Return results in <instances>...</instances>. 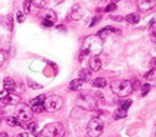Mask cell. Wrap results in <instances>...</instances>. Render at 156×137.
<instances>
[{"mask_svg":"<svg viewBox=\"0 0 156 137\" xmlns=\"http://www.w3.org/2000/svg\"><path fill=\"white\" fill-rule=\"evenodd\" d=\"M30 5H32V0H24V2H23V10H24V14H29V11H30Z\"/></svg>","mask_w":156,"mask_h":137,"instance_id":"cell-26","label":"cell"},{"mask_svg":"<svg viewBox=\"0 0 156 137\" xmlns=\"http://www.w3.org/2000/svg\"><path fill=\"white\" fill-rule=\"evenodd\" d=\"M144 78H145L146 80H149V81L156 80V69H155V68H152V69H150L149 72H146V73L144 74Z\"/></svg>","mask_w":156,"mask_h":137,"instance_id":"cell-22","label":"cell"},{"mask_svg":"<svg viewBox=\"0 0 156 137\" xmlns=\"http://www.w3.org/2000/svg\"><path fill=\"white\" fill-rule=\"evenodd\" d=\"M8 26H9V29H10V30L14 29V20H12V15H9V16H8Z\"/></svg>","mask_w":156,"mask_h":137,"instance_id":"cell-32","label":"cell"},{"mask_svg":"<svg viewBox=\"0 0 156 137\" xmlns=\"http://www.w3.org/2000/svg\"><path fill=\"white\" fill-rule=\"evenodd\" d=\"M90 77H91V73L87 69V68H84V69H82L79 72V78L78 79H81L82 81H89L90 80Z\"/></svg>","mask_w":156,"mask_h":137,"instance_id":"cell-20","label":"cell"},{"mask_svg":"<svg viewBox=\"0 0 156 137\" xmlns=\"http://www.w3.org/2000/svg\"><path fill=\"white\" fill-rule=\"evenodd\" d=\"M30 109H32V112H33V113H37V114H39V113L44 112V106H43V105L32 106V107H30Z\"/></svg>","mask_w":156,"mask_h":137,"instance_id":"cell-27","label":"cell"},{"mask_svg":"<svg viewBox=\"0 0 156 137\" xmlns=\"http://www.w3.org/2000/svg\"><path fill=\"white\" fill-rule=\"evenodd\" d=\"M0 137H8V135L5 132H2V133H0Z\"/></svg>","mask_w":156,"mask_h":137,"instance_id":"cell-41","label":"cell"},{"mask_svg":"<svg viewBox=\"0 0 156 137\" xmlns=\"http://www.w3.org/2000/svg\"><path fill=\"white\" fill-rule=\"evenodd\" d=\"M149 35H150V39L156 43V22H151L150 23V27H149Z\"/></svg>","mask_w":156,"mask_h":137,"instance_id":"cell-15","label":"cell"},{"mask_svg":"<svg viewBox=\"0 0 156 137\" xmlns=\"http://www.w3.org/2000/svg\"><path fill=\"white\" fill-rule=\"evenodd\" d=\"M118 2H121V0H111L112 4H116V3H118Z\"/></svg>","mask_w":156,"mask_h":137,"instance_id":"cell-43","label":"cell"},{"mask_svg":"<svg viewBox=\"0 0 156 137\" xmlns=\"http://www.w3.org/2000/svg\"><path fill=\"white\" fill-rule=\"evenodd\" d=\"M43 106H44V111H46L49 113H54L62 108V106H64V99L57 95H53V96H49L45 98Z\"/></svg>","mask_w":156,"mask_h":137,"instance_id":"cell-4","label":"cell"},{"mask_svg":"<svg viewBox=\"0 0 156 137\" xmlns=\"http://www.w3.org/2000/svg\"><path fill=\"white\" fill-rule=\"evenodd\" d=\"M93 85H94L95 87H98V89H103V87H105L106 85H107V81H106V79L105 78H97V79H94V81H93Z\"/></svg>","mask_w":156,"mask_h":137,"instance_id":"cell-19","label":"cell"},{"mask_svg":"<svg viewBox=\"0 0 156 137\" xmlns=\"http://www.w3.org/2000/svg\"><path fill=\"white\" fill-rule=\"evenodd\" d=\"M138 8L142 11H149L156 5V0H138Z\"/></svg>","mask_w":156,"mask_h":137,"instance_id":"cell-10","label":"cell"},{"mask_svg":"<svg viewBox=\"0 0 156 137\" xmlns=\"http://www.w3.org/2000/svg\"><path fill=\"white\" fill-rule=\"evenodd\" d=\"M104 130V121L101 118H93L87 125V132L90 137H99Z\"/></svg>","mask_w":156,"mask_h":137,"instance_id":"cell-7","label":"cell"},{"mask_svg":"<svg viewBox=\"0 0 156 137\" xmlns=\"http://www.w3.org/2000/svg\"><path fill=\"white\" fill-rule=\"evenodd\" d=\"M131 105H132V99H126V101H124L123 103L121 105V107H122L123 109H126V111H127V109L131 107Z\"/></svg>","mask_w":156,"mask_h":137,"instance_id":"cell-29","label":"cell"},{"mask_svg":"<svg viewBox=\"0 0 156 137\" xmlns=\"http://www.w3.org/2000/svg\"><path fill=\"white\" fill-rule=\"evenodd\" d=\"M124 20H126L127 23H129V24H137L140 18H139V15H137V14H129L126 16Z\"/></svg>","mask_w":156,"mask_h":137,"instance_id":"cell-16","label":"cell"},{"mask_svg":"<svg viewBox=\"0 0 156 137\" xmlns=\"http://www.w3.org/2000/svg\"><path fill=\"white\" fill-rule=\"evenodd\" d=\"M55 2H56V4H61V3H64L65 0H55Z\"/></svg>","mask_w":156,"mask_h":137,"instance_id":"cell-42","label":"cell"},{"mask_svg":"<svg viewBox=\"0 0 156 137\" xmlns=\"http://www.w3.org/2000/svg\"><path fill=\"white\" fill-rule=\"evenodd\" d=\"M116 9H117L116 4H109V5L104 9V11H105V12H111V11H115Z\"/></svg>","mask_w":156,"mask_h":137,"instance_id":"cell-30","label":"cell"},{"mask_svg":"<svg viewBox=\"0 0 156 137\" xmlns=\"http://www.w3.org/2000/svg\"><path fill=\"white\" fill-rule=\"evenodd\" d=\"M27 127H28V130H29L30 132H32L36 137H39V136H40V132H38V131H37V124H36V123H30Z\"/></svg>","mask_w":156,"mask_h":137,"instance_id":"cell-24","label":"cell"},{"mask_svg":"<svg viewBox=\"0 0 156 137\" xmlns=\"http://www.w3.org/2000/svg\"><path fill=\"white\" fill-rule=\"evenodd\" d=\"M99 18H100V17H94V18H93V20H91V23H90V27L94 26V24H95V23L99 21Z\"/></svg>","mask_w":156,"mask_h":137,"instance_id":"cell-36","label":"cell"},{"mask_svg":"<svg viewBox=\"0 0 156 137\" xmlns=\"http://www.w3.org/2000/svg\"><path fill=\"white\" fill-rule=\"evenodd\" d=\"M5 121H6V124H8L9 126H12V127H15V126H22V127H23V124L20 123L15 117H8V118L5 119Z\"/></svg>","mask_w":156,"mask_h":137,"instance_id":"cell-17","label":"cell"},{"mask_svg":"<svg viewBox=\"0 0 156 137\" xmlns=\"http://www.w3.org/2000/svg\"><path fill=\"white\" fill-rule=\"evenodd\" d=\"M150 64H151V67H152V68H155V69H156V57L151 58V61H150Z\"/></svg>","mask_w":156,"mask_h":137,"instance_id":"cell-35","label":"cell"},{"mask_svg":"<svg viewBox=\"0 0 156 137\" xmlns=\"http://www.w3.org/2000/svg\"><path fill=\"white\" fill-rule=\"evenodd\" d=\"M155 137H156V133H155Z\"/></svg>","mask_w":156,"mask_h":137,"instance_id":"cell-45","label":"cell"},{"mask_svg":"<svg viewBox=\"0 0 156 137\" xmlns=\"http://www.w3.org/2000/svg\"><path fill=\"white\" fill-rule=\"evenodd\" d=\"M23 21H24V15H23L21 11H18V12H17V22H18V23H22Z\"/></svg>","mask_w":156,"mask_h":137,"instance_id":"cell-34","label":"cell"},{"mask_svg":"<svg viewBox=\"0 0 156 137\" xmlns=\"http://www.w3.org/2000/svg\"><path fill=\"white\" fill-rule=\"evenodd\" d=\"M56 28L57 29H61V30H66V27H64V26H57Z\"/></svg>","mask_w":156,"mask_h":137,"instance_id":"cell-40","label":"cell"},{"mask_svg":"<svg viewBox=\"0 0 156 137\" xmlns=\"http://www.w3.org/2000/svg\"><path fill=\"white\" fill-rule=\"evenodd\" d=\"M127 117V111L126 109H123L122 107L117 108L113 113V118L115 119H123V118H126Z\"/></svg>","mask_w":156,"mask_h":137,"instance_id":"cell-18","label":"cell"},{"mask_svg":"<svg viewBox=\"0 0 156 137\" xmlns=\"http://www.w3.org/2000/svg\"><path fill=\"white\" fill-rule=\"evenodd\" d=\"M45 96L44 95H40V96H37L36 98H33L30 101V106H37V105H44V101H45Z\"/></svg>","mask_w":156,"mask_h":137,"instance_id":"cell-21","label":"cell"},{"mask_svg":"<svg viewBox=\"0 0 156 137\" xmlns=\"http://www.w3.org/2000/svg\"><path fill=\"white\" fill-rule=\"evenodd\" d=\"M6 61V53L4 51L0 50V67H2L4 64V62Z\"/></svg>","mask_w":156,"mask_h":137,"instance_id":"cell-31","label":"cell"},{"mask_svg":"<svg viewBox=\"0 0 156 137\" xmlns=\"http://www.w3.org/2000/svg\"><path fill=\"white\" fill-rule=\"evenodd\" d=\"M111 91L119 97H127L132 93L133 85L128 80H113L111 83Z\"/></svg>","mask_w":156,"mask_h":137,"instance_id":"cell-2","label":"cell"},{"mask_svg":"<svg viewBox=\"0 0 156 137\" xmlns=\"http://www.w3.org/2000/svg\"><path fill=\"white\" fill-rule=\"evenodd\" d=\"M49 3V0H32V4L38 8V9H43L46 6V4Z\"/></svg>","mask_w":156,"mask_h":137,"instance_id":"cell-23","label":"cell"},{"mask_svg":"<svg viewBox=\"0 0 156 137\" xmlns=\"http://www.w3.org/2000/svg\"><path fill=\"white\" fill-rule=\"evenodd\" d=\"M150 89H151L150 84H144V85L142 86V96H145V95L150 91Z\"/></svg>","mask_w":156,"mask_h":137,"instance_id":"cell-28","label":"cell"},{"mask_svg":"<svg viewBox=\"0 0 156 137\" xmlns=\"http://www.w3.org/2000/svg\"><path fill=\"white\" fill-rule=\"evenodd\" d=\"M15 87H16V84L11 78H5L4 79V90L10 92V91H14Z\"/></svg>","mask_w":156,"mask_h":137,"instance_id":"cell-14","label":"cell"},{"mask_svg":"<svg viewBox=\"0 0 156 137\" xmlns=\"http://www.w3.org/2000/svg\"><path fill=\"white\" fill-rule=\"evenodd\" d=\"M33 117V112L30 109V107L26 103H17L16 108H15V118L20 121V123H27L32 119Z\"/></svg>","mask_w":156,"mask_h":137,"instance_id":"cell-3","label":"cell"},{"mask_svg":"<svg viewBox=\"0 0 156 137\" xmlns=\"http://www.w3.org/2000/svg\"><path fill=\"white\" fill-rule=\"evenodd\" d=\"M16 137H28V133H27V132H21V133H18Z\"/></svg>","mask_w":156,"mask_h":137,"instance_id":"cell-37","label":"cell"},{"mask_svg":"<svg viewBox=\"0 0 156 137\" xmlns=\"http://www.w3.org/2000/svg\"><path fill=\"white\" fill-rule=\"evenodd\" d=\"M89 67L93 72H98L101 68V59L99 58V56H93L89 59Z\"/></svg>","mask_w":156,"mask_h":137,"instance_id":"cell-11","label":"cell"},{"mask_svg":"<svg viewBox=\"0 0 156 137\" xmlns=\"http://www.w3.org/2000/svg\"><path fill=\"white\" fill-rule=\"evenodd\" d=\"M0 124H2V118H0Z\"/></svg>","mask_w":156,"mask_h":137,"instance_id":"cell-44","label":"cell"},{"mask_svg":"<svg viewBox=\"0 0 156 137\" xmlns=\"http://www.w3.org/2000/svg\"><path fill=\"white\" fill-rule=\"evenodd\" d=\"M42 135L44 137H62L65 135V127L60 123H51L44 126Z\"/></svg>","mask_w":156,"mask_h":137,"instance_id":"cell-5","label":"cell"},{"mask_svg":"<svg viewBox=\"0 0 156 137\" xmlns=\"http://www.w3.org/2000/svg\"><path fill=\"white\" fill-rule=\"evenodd\" d=\"M9 95H10V92H9V91H6V90H3L2 92H0V101L5 99V98H6Z\"/></svg>","mask_w":156,"mask_h":137,"instance_id":"cell-33","label":"cell"},{"mask_svg":"<svg viewBox=\"0 0 156 137\" xmlns=\"http://www.w3.org/2000/svg\"><path fill=\"white\" fill-rule=\"evenodd\" d=\"M101 50H103V40L98 35H90L83 43L81 50V59L88 55L98 56L101 52Z\"/></svg>","mask_w":156,"mask_h":137,"instance_id":"cell-1","label":"cell"},{"mask_svg":"<svg viewBox=\"0 0 156 137\" xmlns=\"http://www.w3.org/2000/svg\"><path fill=\"white\" fill-rule=\"evenodd\" d=\"M77 102H78V106L82 107L85 111H95L98 108L97 99L93 96H90L89 93H85V92H82L78 96V101Z\"/></svg>","mask_w":156,"mask_h":137,"instance_id":"cell-6","label":"cell"},{"mask_svg":"<svg viewBox=\"0 0 156 137\" xmlns=\"http://www.w3.org/2000/svg\"><path fill=\"white\" fill-rule=\"evenodd\" d=\"M111 18H112V20H117V21H122V20H123V17H121V16H117V17H116V16H112Z\"/></svg>","mask_w":156,"mask_h":137,"instance_id":"cell-39","label":"cell"},{"mask_svg":"<svg viewBox=\"0 0 156 137\" xmlns=\"http://www.w3.org/2000/svg\"><path fill=\"white\" fill-rule=\"evenodd\" d=\"M42 16H43L42 24H43L44 27H53L54 23H55L56 20H57V16H56V14H55L53 10H45Z\"/></svg>","mask_w":156,"mask_h":137,"instance_id":"cell-8","label":"cell"},{"mask_svg":"<svg viewBox=\"0 0 156 137\" xmlns=\"http://www.w3.org/2000/svg\"><path fill=\"white\" fill-rule=\"evenodd\" d=\"M82 85H83V81H82L81 79H75V80H72V81L70 83L68 89H70L71 91H79V90L82 89Z\"/></svg>","mask_w":156,"mask_h":137,"instance_id":"cell-13","label":"cell"},{"mask_svg":"<svg viewBox=\"0 0 156 137\" xmlns=\"http://www.w3.org/2000/svg\"><path fill=\"white\" fill-rule=\"evenodd\" d=\"M97 97H99V98H100V101L103 102V103H104V102H105V99H104V97H103V95H101L100 92H98V93H97Z\"/></svg>","mask_w":156,"mask_h":137,"instance_id":"cell-38","label":"cell"},{"mask_svg":"<svg viewBox=\"0 0 156 137\" xmlns=\"http://www.w3.org/2000/svg\"><path fill=\"white\" fill-rule=\"evenodd\" d=\"M4 105H6V106H15V105H17V103H20V97L18 96H16V95H9L5 99H3L2 101Z\"/></svg>","mask_w":156,"mask_h":137,"instance_id":"cell-12","label":"cell"},{"mask_svg":"<svg viewBox=\"0 0 156 137\" xmlns=\"http://www.w3.org/2000/svg\"><path fill=\"white\" fill-rule=\"evenodd\" d=\"M84 16V11H83V8L79 5V4H76L73 8H72V11H71V18L73 21H79L82 20Z\"/></svg>","mask_w":156,"mask_h":137,"instance_id":"cell-9","label":"cell"},{"mask_svg":"<svg viewBox=\"0 0 156 137\" xmlns=\"http://www.w3.org/2000/svg\"><path fill=\"white\" fill-rule=\"evenodd\" d=\"M27 84H28V86L29 87H32V89H42L43 86L40 85V84H38V83H36V81H33L32 79H27Z\"/></svg>","mask_w":156,"mask_h":137,"instance_id":"cell-25","label":"cell"}]
</instances>
